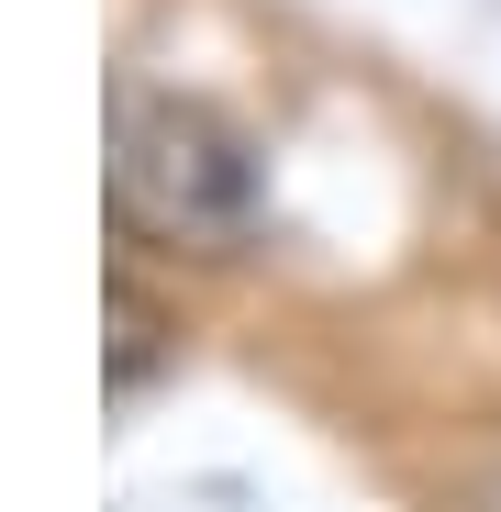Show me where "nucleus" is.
Instances as JSON below:
<instances>
[{
    "mask_svg": "<svg viewBox=\"0 0 501 512\" xmlns=\"http://www.w3.org/2000/svg\"><path fill=\"white\" fill-rule=\"evenodd\" d=\"M479 512H501V468H490V479H479Z\"/></svg>",
    "mask_w": 501,
    "mask_h": 512,
    "instance_id": "3",
    "label": "nucleus"
},
{
    "mask_svg": "<svg viewBox=\"0 0 501 512\" xmlns=\"http://www.w3.org/2000/svg\"><path fill=\"white\" fill-rule=\"evenodd\" d=\"M101 190H112V223L167 256H245L268 223V167L245 123L190 90H112Z\"/></svg>",
    "mask_w": 501,
    "mask_h": 512,
    "instance_id": "1",
    "label": "nucleus"
},
{
    "mask_svg": "<svg viewBox=\"0 0 501 512\" xmlns=\"http://www.w3.org/2000/svg\"><path fill=\"white\" fill-rule=\"evenodd\" d=\"M101 301H112V390H145V368L167 357V312H156L123 268H112V290H101Z\"/></svg>",
    "mask_w": 501,
    "mask_h": 512,
    "instance_id": "2",
    "label": "nucleus"
}]
</instances>
